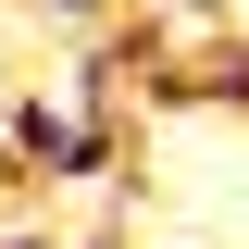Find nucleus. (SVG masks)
<instances>
[{"label": "nucleus", "mask_w": 249, "mask_h": 249, "mask_svg": "<svg viewBox=\"0 0 249 249\" xmlns=\"http://www.w3.org/2000/svg\"><path fill=\"white\" fill-rule=\"evenodd\" d=\"M162 13H175V25H224V0H162Z\"/></svg>", "instance_id": "3"}, {"label": "nucleus", "mask_w": 249, "mask_h": 249, "mask_svg": "<svg viewBox=\"0 0 249 249\" xmlns=\"http://www.w3.org/2000/svg\"><path fill=\"white\" fill-rule=\"evenodd\" d=\"M0 249H62V237H0Z\"/></svg>", "instance_id": "4"}, {"label": "nucleus", "mask_w": 249, "mask_h": 249, "mask_svg": "<svg viewBox=\"0 0 249 249\" xmlns=\"http://www.w3.org/2000/svg\"><path fill=\"white\" fill-rule=\"evenodd\" d=\"M13 162H37L50 187H112L124 175V112H100V100H13Z\"/></svg>", "instance_id": "1"}, {"label": "nucleus", "mask_w": 249, "mask_h": 249, "mask_svg": "<svg viewBox=\"0 0 249 249\" xmlns=\"http://www.w3.org/2000/svg\"><path fill=\"white\" fill-rule=\"evenodd\" d=\"M37 13H50V25H75V37H100V25H112V0H37Z\"/></svg>", "instance_id": "2"}]
</instances>
